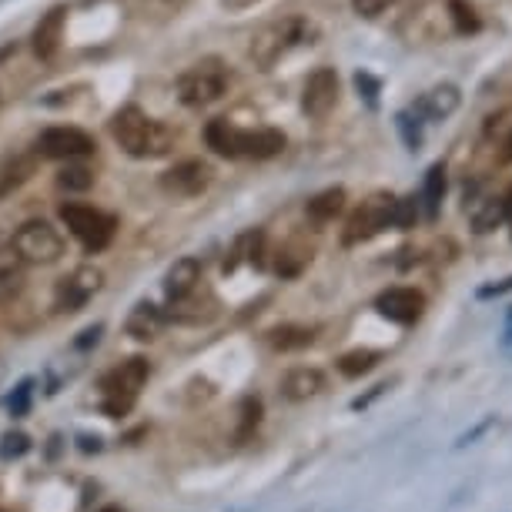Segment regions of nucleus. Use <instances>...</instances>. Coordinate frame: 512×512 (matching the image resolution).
I'll list each match as a JSON object with an SVG mask.
<instances>
[{
    "mask_svg": "<svg viewBox=\"0 0 512 512\" xmlns=\"http://www.w3.org/2000/svg\"><path fill=\"white\" fill-rule=\"evenodd\" d=\"M24 282V262L14 251V245H0V302L21 292Z\"/></svg>",
    "mask_w": 512,
    "mask_h": 512,
    "instance_id": "obj_19",
    "label": "nucleus"
},
{
    "mask_svg": "<svg viewBox=\"0 0 512 512\" xmlns=\"http://www.w3.org/2000/svg\"><path fill=\"white\" fill-rule=\"evenodd\" d=\"M27 452H31V436H24V432H4L0 436V462L24 459Z\"/></svg>",
    "mask_w": 512,
    "mask_h": 512,
    "instance_id": "obj_28",
    "label": "nucleus"
},
{
    "mask_svg": "<svg viewBox=\"0 0 512 512\" xmlns=\"http://www.w3.org/2000/svg\"><path fill=\"white\" fill-rule=\"evenodd\" d=\"M419 218V201L415 198H395L392 201V228L409 231Z\"/></svg>",
    "mask_w": 512,
    "mask_h": 512,
    "instance_id": "obj_29",
    "label": "nucleus"
},
{
    "mask_svg": "<svg viewBox=\"0 0 512 512\" xmlns=\"http://www.w3.org/2000/svg\"><path fill=\"white\" fill-rule=\"evenodd\" d=\"M379 362H382V352H375V349H355V352H345L342 359H338V372H342L345 379H362V375L372 372Z\"/></svg>",
    "mask_w": 512,
    "mask_h": 512,
    "instance_id": "obj_23",
    "label": "nucleus"
},
{
    "mask_svg": "<svg viewBox=\"0 0 512 512\" xmlns=\"http://www.w3.org/2000/svg\"><path fill=\"white\" fill-rule=\"evenodd\" d=\"M506 292H512V275L509 278H502V282H492V285H482L479 292H476V298H499V295H506Z\"/></svg>",
    "mask_w": 512,
    "mask_h": 512,
    "instance_id": "obj_34",
    "label": "nucleus"
},
{
    "mask_svg": "<svg viewBox=\"0 0 512 512\" xmlns=\"http://www.w3.org/2000/svg\"><path fill=\"white\" fill-rule=\"evenodd\" d=\"M238 415H241V429H238V442H248L255 436L258 422H262V399L258 395H245L238 405Z\"/></svg>",
    "mask_w": 512,
    "mask_h": 512,
    "instance_id": "obj_25",
    "label": "nucleus"
},
{
    "mask_svg": "<svg viewBox=\"0 0 512 512\" xmlns=\"http://www.w3.org/2000/svg\"><path fill=\"white\" fill-rule=\"evenodd\" d=\"M325 392V372L322 369H308V365H298V369L282 375V395L288 402H308L315 395Z\"/></svg>",
    "mask_w": 512,
    "mask_h": 512,
    "instance_id": "obj_15",
    "label": "nucleus"
},
{
    "mask_svg": "<svg viewBox=\"0 0 512 512\" xmlns=\"http://www.w3.org/2000/svg\"><path fill=\"white\" fill-rule=\"evenodd\" d=\"M312 41H315V24L308 17H282V21H272L258 34H251L248 57L258 71H272L292 47Z\"/></svg>",
    "mask_w": 512,
    "mask_h": 512,
    "instance_id": "obj_3",
    "label": "nucleus"
},
{
    "mask_svg": "<svg viewBox=\"0 0 512 512\" xmlns=\"http://www.w3.org/2000/svg\"><path fill=\"white\" fill-rule=\"evenodd\" d=\"M395 124H399V134L405 141V148L409 151H419L422 148V118L415 111H402L395 114Z\"/></svg>",
    "mask_w": 512,
    "mask_h": 512,
    "instance_id": "obj_27",
    "label": "nucleus"
},
{
    "mask_svg": "<svg viewBox=\"0 0 512 512\" xmlns=\"http://www.w3.org/2000/svg\"><path fill=\"white\" fill-rule=\"evenodd\" d=\"M11 245L17 255H21V262H31V265H54V262H61V255H64L61 231L44 218L24 221V225L14 231Z\"/></svg>",
    "mask_w": 512,
    "mask_h": 512,
    "instance_id": "obj_6",
    "label": "nucleus"
},
{
    "mask_svg": "<svg viewBox=\"0 0 512 512\" xmlns=\"http://www.w3.org/2000/svg\"><path fill=\"white\" fill-rule=\"evenodd\" d=\"M31 392H34V379H24V382L11 392V399H7V409H11L14 419H24L27 409H31Z\"/></svg>",
    "mask_w": 512,
    "mask_h": 512,
    "instance_id": "obj_31",
    "label": "nucleus"
},
{
    "mask_svg": "<svg viewBox=\"0 0 512 512\" xmlns=\"http://www.w3.org/2000/svg\"><path fill=\"white\" fill-rule=\"evenodd\" d=\"M255 4H262V0H221L225 11H248V7H255Z\"/></svg>",
    "mask_w": 512,
    "mask_h": 512,
    "instance_id": "obj_38",
    "label": "nucleus"
},
{
    "mask_svg": "<svg viewBox=\"0 0 512 512\" xmlns=\"http://www.w3.org/2000/svg\"><path fill=\"white\" fill-rule=\"evenodd\" d=\"M385 389H389V382H382V385H375V389H372L369 395H359V399H355V402H352V409H355V412H362V409H369V405H372L375 399H379V395H382Z\"/></svg>",
    "mask_w": 512,
    "mask_h": 512,
    "instance_id": "obj_37",
    "label": "nucleus"
},
{
    "mask_svg": "<svg viewBox=\"0 0 512 512\" xmlns=\"http://www.w3.org/2000/svg\"><path fill=\"white\" fill-rule=\"evenodd\" d=\"M338 104V74L335 67H318V71L308 74L305 91H302V111L308 118H325L332 114Z\"/></svg>",
    "mask_w": 512,
    "mask_h": 512,
    "instance_id": "obj_12",
    "label": "nucleus"
},
{
    "mask_svg": "<svg viewBox=\"0 0 512 512\" xmlns=\"http://www.w3.org/2000/svg\"><path fill=\"white\" fill-rule=\"evenodd\" d=\"M94 148H98V144L81 128H47L41 138H37V151L54 161L88 158V154H94Z\"/></svg>",
    "mask_w": 512,
    "mask_h": 512,
    "instance_id": "obj_10",
    "label": "nucleus"
},
{
    "mask_svg": "<svg viewBox=\"0 0 512 512\" xmlns=\"http://www.w3.org/2000/svg\"><path fill=\"white\" fill-rule=\"evenodd\" d=\"M148 375H151V365L144 359H138V355L128 362H121L118 369H111L101 379V412L108 415V419H121V415H128L134 409V402H138Z\"/></svg>",
    "mask_w": 512,
    "mask_h": 512,
    "instance_id": "obj_4",
    "label": "nucleus"
},
{
    "mask_svg": "<svg viewBox=\"0 0 512 512\" xmlns=\"http://www.w3.org/2000/svg\"><path fill=\"white\" fill-rule=\"evenodd\" d=\"M492 425H496V419H486V422H479L476 429H469L466 436H459V439H456V449H466V446H472V442H476L479 436H486V432L492 429Z\"/></svg>",
    "mask_w": 512,
    "mask_h": 512,
    "instance_id": "obj_35",
    "label": "nucleus"
},
{
    "mask_svg": "<svg viewBox=\"0 0 512 512\" xmlns=\"http://www.w3.org/2000/svg\"><path fill=\"white\" fill-rule=\"evenodd\" d=\"M77 442H81V452H101L104 449L98 436H81Z\"/></svg>",
    "mask_w": 512,
    "mask_h": 512,
    "instance_id": "obj_39",
    "label": "nucleus"
},
{
    "mask_svg": "<svg viewBox=\"0 0 512 512\" xmlns=\"http://www.w3.org/2000/svg\"><path fill=\"white\" fill-rule=\"evenodd\" d=\"M469 218H472V228H476L479 235H486V231H492L502 218H506V211H502V198H482V201H476L472 211H469Z\"/></svg>",
    "mask_w": 512,
    "mask_h": 512,
    "instance_id": "obj_24",
    "label": "nucleus"
},
{
    "mask_svg": "<svg viewBox=\"0 0 512 512\" xmlns=\"http://www.w3.org/2000/svg\"><path fill=\"white\" fill-rule=\"evenodd\" d=\"M198 282H201L198 258H178V262L168 268V275H164V295H168L171 302H185L198 288Z\"/></svg>",
    "mask_w": 512,
    "mask_h": 512,
    "instance_id": "obj_16",
    "label": "nucleus"
},
{
    "mask_svg": "<svg viewBox=\"0 0 512 512\" xmlns=\"http://www.w3.org/2000/svg\"><path fill=\"white\" fill-rule=\"evenodd\" d=\"M502 211H506V221L512 225V188H509V195L502 198Z\"/></svg>",
    "mask_w": 512,
    "mask_h": 512,
    "instance_id": "obj_40",
    "label": "nucleus"
},
{
    "mask_svg": "<svg viewBox=\"0 0 512 512\" xmlns=\"http://www.w3.org/2000/svg\"><path fill=\"white\" fill-rule=\"evenodd\" d=\"M459 88H452V84H442V88H432L429 94H422L419 101H415V114L425 121H446L452 111L459 108Z\"/></svg>",
    "mask_w": 512,
    "mask_h": 512,
    "instance_id": "obj_17",
    "label": "nucleus"
},
{
    "mask_svg": "<svg viewBox=\"0 0 512 512\" xmlns=\"http://www.w3.org/2000/svg\"><path fill=\"white\" fill-rule=\"evenodd\" d=\"M205 141H208L211 151L221 154V158H255V161H265V158H275V154L285 151V134L282 131H275V128L245 131V128H235V124H228L225 118L208 121Z\"/></svg>",
    "mask_w": 512,
    "mask_h": 512,
    "instance_id": "obj_1",
    "label": "nucleus"
},
{
    "mask_svg": "<svg viewBox=\"0 0 512 512\" xmlns=\"http://www.w3.org/2000/svg\"><path fill=\"white\" fill-rule=\"evenodd\" d=\"M101 285H104L101 268H94V265L74 268L71 275L61 278V285H57V292H54L57 312H67V315H71V312H81V308L88 305L91 298L101 292Z\"/></svg>",
    "mask_w": 512,
    "mask_h": 512,
    "instance_id": "obj_9",
    "label": "nucleus"
},
{
    "mask_svg": "<svg viewBox=\"0 0 512 512\" xmlns=\"http://www.w3.org/2000/svg\"><path fill=\"white\" fill-rule=\"evenodd\" d=\"M375 312L395 325H415L425 312V295L419 288H409V285L385 288V292L375 298Z\"/></svg>",
    "mask_w": 512,
    "mask_h": 512,
    "instance_id": "obj_11",
    "label": "nucleus"
},
{
    "mask_svg": "<svg viewBox=\"0 0 512 512\" xmlns=\"http://www.w3.org/2000/svg\"><path fill=\"white\" fill-rule=\"evenodd\" d=\"M392 195L389 191H375L362 201L359 208L352 211L349 221H345V231H342V245H365L372 241L375 235H382L385 228H392Z\"/></svg>",
    "mask_w": 512,
    "mask_h": 512,
    "instance_id": "obj_8",
    "label": "nucleus"
},
{
    "mask_svg": "<svg viewBox=\"0 0 512 512\" xmlns=\"http://www.w3.org/2000/svg\"><path fill=\"white\" fill-rule=\"evenodd\" d=\"M61 221L71 228V235L81 241L84 251H91V255L108 248L114 231H118V221L111 215H104V211L91 208V205H77V201L61 205Z\"/></svg>",
    "mask_w": 512,
    "mask_h": 512,
    "instance_id": "obj_7",
    "label": "nucleus"
},
{
    "mask_svg": "<svg viewBox=\"0 0 512 512\" xmlns=\"http://www.w3.org/2000/svg\"><path fill=\"white\" fill-rule=\"evenodd\" d=\"M0 512H4V509H0Z\"/></svg>",
    "mask_w": 512,
    "mask_h": 512,
    "instance_id": "obj_43",
    "label": "nucleus"
},
{
    "mask_svg": "<svg viewBox=\"0 0 512 512\" xmlns=\"http://www.w3.org/2000/svg\"><path fill=\"white\" fill-rule=\"evenodd\" d=\"M111 134H114V141H118V148L124 154H131V158H161V154H168L171 144H175V134L164 128L161 121L148 118L141 108H134V104L114 114Z\"/></svg>",
    "mask_w": 512,
    "mask_h": 512,
    "instance_id": "obj_2",
    "label": "nucleus"
},
{
    "mask_svg": "<svg viewBox=\"0 0 512 512\" xmlns=\"http://www.w3.org/2000/svg\"><path fill=\"white\" fill-rule=\"evenodd\" d=\"M164 322H168V315H164L161 308H154L151 302H138L134 312L128 315V322H124V328H128V335L138 338V342H151V338L161 335Z\"/></svg>",
    "mask_w": 512,
    "mask_h": 512,
    "instance_id": "obj_18",
    "label": "nucleus"
},
{
    "mask_svg": "<svg viewBox=\"0 0 512 512\" xmlns=\"http://www.w3.org/2000/svg\"><path fill=\"white\" fill-rule=\"evenodd\" d=\"M312 342H315V328H305V325H282L268 332V345H272L275 352H298V349H308Z\"/></svg>",
    "mask_w": 512,
    "mask_h": 512,
    "instance_id": "obj_21",
    "label": "nucleus"
},
{
    "mask_svg": "<svg viewBox=\"0 0 512 512\" xmlns=\"http://www.w3.org/2000/svg\"><path fill=\"white\" fill-rule=\"evenodd\" d=\"M442 195H446V164H432L425 171V185H422V208H425V218H439V208H442Z\"/></svg>",
    "mask_w": 512,
    "mask_h": 512,
    "instance_id": "obj_20",
    "label": "nucleus"
},
{
    "mask_svg": "<svg viewBox=\"0 0 512 512\" xmlns=\"http://www.w3.org/2000/svg\"><path fill=\"white\" fill-rule=\"evenodd\" d=\"M98 512H124L121 506H104V509H98Z\"/></svg>",
    "mask_w": 512,
    "mask_h": 512,
    "instance_id": "obj_42",
    "label": "nucleus"
},
{
    "mask_svg": "<svg viewBox=\"0 0 512 512\" xmlns=\"http://www.w3.org/2000/svg\"><path fill=\"white\" fill-rule=\"evenodd\" d=\"M211 185V168L205 161H181L171 171L161 175V188L168 191L171 198H195Z\"/></svg>",
    "mask_w": 512,
    "mask_h": 512,
    "instance_id": "obj_13",
    "label": "nucleus"
},
{
    "mask_svg": "<svg viewBox=\"0 0 512 512\" xmlns=\"http://www.w3.org/2000/svg\"><path fill=\"white\" fill-rule=\"evenodd\" d=\"M502 161H512V134L506 138V151H502Z\"/></svg>",
    "mask_w": 512,
    "mask_h": 512,
    "instance_id": "obj_41",
    "label": "nucleus"
},
{
    "mask_svg": "<svg viewBox=\"0 0 512 512\" xmlns=\"http://www.w3.org/2000/svg\"><path fill=\"white\" fill-rule=\"evenodd\" d=\"M342 208H345V188H328V191H318V195L305 205L308 218L318 221V225H325V221H332Z\"/></svg>",
    "mask_w": 512,
    "mask_h": 512,
    "instance_id": "obj_22",
    "label": "nucleus"
},
{
    "mask_svg": "<svg viewBox=\"0 0 512 512\" xmlns=\"http://www.w3.org/2000/svg\"><path fill=\"white\" fill-rule=\"evenodd\" d=\"M449 14H452V27H456L459 34H476L482 27L476 7H472L469 0H449Z\"/></svg>",
    "mask_w": 512,
    "mask_h": 512,
    "instance_id": "obj_26",
    "label": "nucleus"
},
{
    "mask_svg": "<svg viewBox=\"0 0 512 512\" xmlns=\"http://www.w3.org/2000/svg\"><path fill=\"white\" fill-rule=\"evenodd\" d=\"M64 21H67V7H51L41 21L34 27V37H31V47L41 61H54L57 51H61V41H64Z\"/></svg>",
    "mask_w": 512,
    "mask_h": 512,
    "instance_id": "obj_14",
    "label": "nucleus"
},
{
    "mask_svg": "<svg viewBox=\"0 0 512 512\" xmlns=\"http://www.w3.org/2000/svg\"><path fill=\"white\" fill-rule=\"evenodd\" d=\"M228 81H231L228 67L218 57H205V61L191 64L178 77V98L188 108H208V104H215L228 91Z\"/></svg>",
    "mask_w": 512,
    "mask_h": 512,
    "instance_id": "obj_5",
    "label": "nucleus"
},
{
    "mask_svg": "<svg viewBox=\"0 0 512 512\" xmlns=\"http://www.w3.org/2000/svg\"><path fill=\"white\" fill-rule=\"evenodd\" d=\"M57 185L64 191H88L94 185V175L88 168H81V164H71V168H64L61 175H57Z\"/></svg>",
    "mask_w": 512,
    "mask_h": 512,
    "instance_id": "obj_30",
    "label": "nucleus"
},
{
    "mask_svg": "<svg viewBox=\"0 0 512 512\" xmlns=\"http://www.w3.org/2000/svg\"><path fill=\"white\" fill-rule=\"evenodd\" d=\"M355 88H359L365 94V101H369L372 108H375V101H379V81H375L372 74L359 71V74H355Z\"/></svg>",
    "mask_w": 512,
    "mask_h": 512,
    "instance_id": "obj_33",
    "label": "nucleus"
},
{
    "mask_svg": "<svg viewBox=\"0 0 512 512\" xmlns=\"http://www.w3.org/2000/svg\"><path fill=\"white\" fill-rule=\"evenodd\" d=\"M101 332H104V325H91V328H84L81 332V338L74 342V349H91V345H98L101 342Z\"/></svg>",
    "mask_w": 512,
    "mask_h": 512,
    "instance_id": "obj_36",
    "label": "nucleus"
},
{
    "mask_svg": "<svg viewBox=\"0 0 512 512\" xmlns=\"http://www.w3.org/2000/svg\"><path fill=\"white\" fill-rule=\"evenodd\" d=\"M392 4H395V0H352V11L372 21V17H379V14L389 11Z\"/></svg>",
    "mask_w": 512,
    "mask_h": 512,
    "instance_id": "obj_32",
    "label": "nucleus"
}]
</instances>
